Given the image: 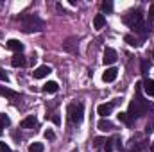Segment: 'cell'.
Listing matches in <instances>:
<instances>
[{"mask_svg":"<svg viewBox=\"0 0 154 152\" xmlns=\"http://www.w3.org/2000/svg\"><path fill=\"white\" fill-rule=\"evenodd\" d=\"M142 88L145 90V93H147L149 97H154V81L152 79H145V81L142 82Z\"/></svg>","mask_w":154,"mask_h":152,"instance_id":"obj_12","label":"cell"},{"mask_svg":"<svg viewBox=\"0 0 154 152\" xmlns=\"http://www.w3.org/2000/svg\"><path fill=\"white\" fill-rule=\"evenodd\" d=\"M102 143H104L102 138H95V145H102Z\"/></svg>","mask_w":154,"mask_h":152,"instance_id":"obj_29","label":"cell"},{"mask_svg":"<svg viewBox=\"0 0 154 152\" xmlns=\"http://www.w3.org/2000/svg\"><path fill=\"white\" fill-rule=\"evenodd\" d=\"M2 129H4V127H2V125H0V136H2V132H4V131H2Z\"/></svg>","mask_w":154,"mask_h":152,"instance_id":"obj_31","label":"cell"},{"mask_svg":"<svg viewBox=\"0 0 154 152\" xmlns=\"http://www.w3.org/2000/svg\"><path fill=\"white\" fill-rule=\"evenodd\" d=\"M149 20H151V22L154 20V4L149 7Z\"/></svg>","mask_w":154,"mask_h":152,"instance_id":"obj_26","label":"cell"},{"mask_svg":"<svg viewBox=\"0 0 154 152\" xmlns=\"http://www.w3.org/2000/svg\"><path fill=\"white\" fill-rule=\"evenodd\" d=\"M111 111H113V104H111V102H108V104H100V106L97 108V113L100 114L102 118H106Z\"/></svg>","mask_w":154,"mask_h":152,"instance_id":"obj_11","label":"cell"},{"mask_svg":"<svg viewBox=\"0 0 154 152\" xmlns=\"http://www.w3.org/2000/svg\"><path fill=\"white\" fill-rule=\"evenodd\" d=\"M75 38H70V39H66V43H65V50L66 52H77V47H75Z\"/></svg>","mask_w":154,"mask_h":152,"instance_id":"obj_17","label":"cell"},{"mask_svg":"<svg viewBox=\"0 0 154 152\" xmlns=\"http://www.w3.org/2000/svg\"><path fill=\"white\" fill-rule=\"evenodd\" d=\"M151 150L154 152V141H152V143H151Z\"/></svg>","mask_w":154,"mask_h":152,"instance_id":"obj_30","label":"cell"},{"mask_svg":"<svg viewBox=\"0 0 154 152\" xmlns=\"http://www.w3.org/2000/svg\"><path fill=\"white\" fill-rule=\"evenodd\" d=\"M9 123H11L9 116H7V114H0V125H2V127H7Z\"/></svg>","mask_w":154,"mask_h":152,"instance_id":"obj_22","label":"cell"},{"mask_svg":"<svg viewBox=\"0 0 154 152\" xmlns=\"http://www.w3.org/2000/svg\"><path fill=\"white\" fill-rule=\"evenodd\" d=\"M116 57H118L116 50H113V48H106V50H104L102 61H104V65H113V63H116Z\"/></svg>","mask_w":154,"mask_h":152,"instance_id":"obj_5","label":"cell"},{"mask_svg":"<svg viewBox=\"0 0 154 152\" xmlns=\"http://www.w3.org/2000/svg\"><path fill=\"white\" fill-rule=\"evenodd\" d=\"M0 152H11L9 145H7L5 141H0Z\"/></svg>","mask_w":154,"mask_h":152,"instance_id":"obj_23","label":"cell"},{"mask_svg":"<svg viewBox=\"0 0 154 152\" xmlns=\"http://www.w3.org/2000/svg\"><path fill=\"white\" fill-rule=\"evenodd\" d=\"M125 41L131 45V47H140V41H138V38H134V36H131V34H125Z\"/></svg>","mask_w":154,"mask_h":152,"instance_id":"obj_18","label":"cell"},{"mask_svg":"<svg viewBox=\"0 0 154 152\" xmlns=\"http://www.w3.org/2000/svg\"><path fill=\"white\" fill-rule=\"evenodd\" d=\"M20 22H22V27L25 32H41L45 29V22L38 14H22Z\"/></svg>","mask_w":154,"mask_h":152,"instance_id":"obj_2","label":"cell"},{"mask_svg":"<svg viewBox=\"0 0 154 152\" xmlns=\"http://www.w3.org/2000/svg\"><path fill=\"white\" fill-rule=\"evenodd\" d=\"M68 118L74 122V123H79L82 120V114H84V106L81 102H75V104H70L68 106Z\"/></svg>","mask_w":154,"mask_h":152,"instance_id":"obj_4","label":"cell"},{"mask_svg":"<svg viewBox=\"0 0 154 152\" xmlns=\"http://www.w3.org/2000/svg\"><path fill=\"white\" fill-rule=\"evenodd\" d=\"M45 138H47V140H54V138H56L54 131H50V129H48V131H45Z\"/></svg>","mask_w":154,"mask_h":152,"instance_id":"obj_24","label":"cell"},{"mask_svg":"<svg viewBox=\"0 0 154 152\" xmlns=\"http://www.w3.org/2000/svg\"><path fill=\"white\" fill-rule=\"evenodd\" d=\"M147 68H149V63H147V61H142V72H143V74L147 72Z\"/></svg>","mask_w":154,"mask_h":152,"instance_id":"obj_28","label":"cell"},{"mask_svg":"<svg viewBox=\"0 0 154 152\" xmlns=\"http://www.w3.org/2000/svg\"><path fill=\"white\" fill-rule=\"evenodd\" d=\"M45 93H56L57 90H59V86H57V82L56 81H48V82H45L43 84V88H41Z\"/></svg>","mask_w":154,"mask_h":152,"instance_id":"obj_13","label":"cell"},{"mask_svg":"<svg viewBox=\"0 0 154 152\" xmlns=\"http://www.w3.org/2000/svg\"><path fill=\"white\" fill-rule=\"evenodd\" d=\"M116 75H118V70H116V68H108V70L102 74V81H104V82H113L116 79Z\"/></svg>","mask_w":154,"mask_h":152,"instance_id":"obj_9","label":"cell"},{"mask_svg":"<svg viewBox=\"0 0 154 152\" xmlns=\"http://www.w3.org/2000/svg\"><path fill=\"white\" fill-rule=\"evenodd\" d=\"M36 125H38V120H36L34 114H31V116H27V118L22 120V127H23V129H32V127H36Z\"/></svg>","mask_w":154,"mask_h":152,"instance_id":"obj_10","label":"cell"},{"mask_svg":"<svg viewBox=\"0 0 154 152\" xmlns=\"http://www.w3.org/2000/svg\"><path fill=\"white\" fill-rule=\"evenodd\" d=\"M100 7H102L104 13H111V11H113V4H111V2H102Z\"/></svg>","mask_w":154,"mask_h":152,"instance_id":"obj_21","label":"cell"},{"mask_svg":"<svg viewBox=\"0 0 154 152\" xmlns=\"http://www.w3.org/2000/svg\"><path fill=\"white\" fill-rule=\"evenodd\" d=\"M124 22L131 27V29H134L136 25H140V23H143V14H142V11L140 9H134V11H129L125 16H124Z\"/></svg>","mask_w":154,"mask_h":152,"instance_id":"obj_3","label":"cell"},{"mask_svg":"<svg viewBox=\"0 0 154 152\" xmlns=\"http://www.w3.org/2000/svg\"><path fill=\"white\" fill-rule=\"evenodd\" d=\"M7 79H9V77H7V74L0 68V81H5V82H7Z\"/></svg>","mask_w":154,"mask_h":152,"instance_id":"obj_27","label":"cell"},{"mask_svg":"<svg viewBox=\"0 0 154 152\" xmlns=\"http://www.w3.org/2000/svg\"><path fill=\"white\" fill-rule=\"evenodd\" d=\"M149 108H151L149 100H145L142 97V84H138V88H136V99H133V102L129 104V113L127 114L131 118H138V116H143V114L147 113Z\"/></svg>","mask_w":154,"mask_h":152,"instance_id":"obj_1","label":"cell"},{"mask_svg":"<svg viewBox=\"0 0 154 152\" xmlns=\"http://www.w3.org/2000/svg\"><path fill=\"white\" fill-rule=\"evenodd\" d=\"M11 65H13L14 68H18V66H25V57H23L22 54H14L13 59H11Z\"/></svg>","mask_w":154,"mask_h":152,"instance_id":"obj_15","label":"cell"},{"mask_svg":"<svg viewBox=\"0 0 154 152\" xmlns=\"http://www.w3.org/2000/svg\"><path fill=\"white\" fill-rule=\"evenodd\" d=\"M50 72H52V70H50V66H47V65H41V66H38V68L32 72V75H34V79H43V77L48 75Z\"/></svg>","mask_w":154,"mask_h":152,"instance_id":"obj_6","label":"cell"},{"mask_svg":"<svg viewBox=\"0 0 154 152\" xmlns=\"http://www.w3.org/2000/svg\"><path fill=\"white\" fill-rule=\"evenodd\" d=\"M118 120L124 122V123H127V125H131V116L127 113H118Z\"/></svg>","mask_w":154,"mask_h":152,"instance_id":"obj_20","label":"cell"},{"mask_svg":"<svg viewBox=\"0 0 154 152\" xmlns=\"http://www.w3.org/2000/svg\"><path fill=\"white\" fill-rule=\"evenodd\" d=\"M29 152H43V143H31L29 145Z\"/></svg>","mask_w":154,"mask_h":152,"instance_id":"obj_19","label":"cell"},{"mask_svg":"<svg viewBox=\"0 0 154 152\" xmlns=\"http://www.w3.org/2000/svg\"><path fill=\"white\" fill-rule=\"evenodd\" d=\"M106 25V18H104V14H97L95 18H93V27L95 29H102Z\"/></svg>","mask_w":154,"mask_h":152,"instance_id":"obj_16","label":"cell"},{"mask_svg":"<svg viewBox=\"0 0 154 152\" xmlns=\"http://www.w3.org/2000/svg\"><path fill=\"white\" fill-rule=\"evenodd\" d=\"M97 127H99L100 131H104V132H109V131H113V129H115L113 122H109L108 118H100V120H99V123H97Z\"/></svg>","mask_w":154,"mask_h":152,"instance_id":"obj_8","label":"cell"},{"mask_svg":"<svg viewBox=\"0 0 154 152\" xmlns=\"http://www.w3.org/2000/svg\"><path fill=\"white\" fill-rule=\"evenodd\" d=\"M0 95H2V97H9V99H18V97H20L18 91H14V90H11V88H4V86H0Z\"/></svg>","mask_w":154,"mask_h":152,"instance_id":"obj_14","label":"cell"},{"mask_svg":"<svg viewBox=\"0 0 154 152\" xmlns=\"http://www.w3.org/2000/svg\"><path fill=\"white\" fill-rule=\"evenodd\" d=\"M7 48L13 50V52H16V54H22V50H23V43L18 41V39H9V41H7Z\"/></svg>","mask_w":154,"mask_h":152,"instance_id":"obj_7","label":"cell"},{"mask_svg":"<svg viewBox=\"0 0 154 152\" xmlns=\"http://www.w3.org/2000/svg\"><path fill=\"white\" fill-rule=\"evenodd\" d=\"M50 120H52L56 125H59V123H61V118H59V114H52V116H50Z\"/></svg>","mask_w":154,"mask_h":152,"instance_id":"obj_25","label":"cell"}]
</instances>
